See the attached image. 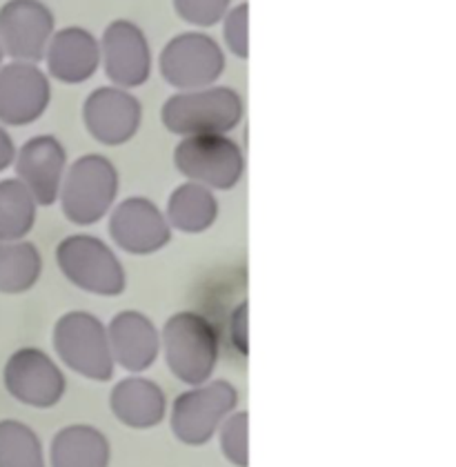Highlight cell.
Returning <instances> with one entry per match:
<instances>
[{
    "mask_svg": "<svg viewBox=\"0 0 456 467\" xmlns=\"http://www.w3.org/2000/svg\"><path fill=\"white\" fill-rule=\"evenodd\" d=\"M171 3L185 23L199 29L219 25L232 7V0H171Z\"/></svg>",
    "mask_w": 456,
    "mask_h": 467,
    "instance_id": "25",
    "label": "cell"
},
{
    "mask_svg": "<svg viewBox=\"0 0 456 467\" xmlns=\"http://www.w3.org/2000/svg\"><path fill=\"white\" fill-rule=\"evenodd\" d=\"M238 405V389L230 380H207L179 394L171 403L170 425L176 439L190 448L210 443Z\"/></svg>",
    "mask_w": 456,
    "mask_h": 467,
    "instance_id": "7",
    "label": "cell"
},
{
    "mask_svg": "<svg viewBox=\"0 0 456 467\" xmlns=\"http://www.w3.org/2000/svg\"><path fill=\"white\" fill-rule=\"evenodd\" d=\"M245 116V100L234 88L210 85L170 96L161 109L165 130L181 136L230 134Z\"/></svg>",
    "mask_w": 456,
    "mask_h": 467,
    "instance_id": "2",
    "label": "cell"
},
{
    "mask_svg": "<svg viewBox=\"0 0 456 467\" xmlns=\"http://www.w3.org/2000/svg\"><path fill=\"white\" fill-rule=\"evenodd\" d=\"M16 179L23 182L38 205L58 202L60 185L67 171V150L52 134L29 139L16 151Z\"/></svg>",
    "mask_w": 456,
    "mask_h": 467,
    "instance_id": "15",
    "label": "cell"
},
{
    "mask_svg": "<svg viewBox=\"0 0 456 467\" xmlns=\"http://www.w3.org/2000/svg\"><path fill=\"white\" fill-rule=\"evenodd\" d=\"M111 241L134 256H150L165 250L171 241V227L165 212L145 196H130L109 212Z\"/></svg>",
    "mask_w": 456,
    "mask_h": 467,
    "instance_id": "13",
    "label": "cell"
},
{
    "mask_svg": "<svg viewBox=\"0 0 456 467\" xmlns=\"http://www.w3.org/2000/svg\"><path fill=\"white\" fill-rule=\"evenodd\" d=\"M83 123L100 145L130 143L143 123V105L130 89L105 85L94 89L83 105Z\"/></svg>",
    "mask_w": 456,
    "mask_h": 467,
    "instance_id": "12",
    "label": "cell"
},
{
    "mask_svg": "<svg viewBox=\"0 0 456 467\" xmlns=\"http://www.w3.org/2000/svg\"><path fill=\"white\" fill-rule=\"evenodd\" d=\"M176 170L212 192H230L245 176V154L227 134L185 136L174 150Z\"/></svg>",
    "mask_w": 456,
    "mask_h": 467,
    "instance_id": "6",
    "label": "cell"
},
{
    "mask_svg": "<svg viewBox=\"0 0 456 467\" xmlns=\"http://www.w3.org/2000/svg\"><path fill=\"white\" fill-rule=\"evenodd\" d=\"M56 32V16L43 0H7L0 7V47L14 60L40 63Z\"/></svg>",
    "mask_w": 456,
    "mask_h": 467,
    "instance_id": "11",
    "label": "cell"
},
{
    "mask_svg": "<svg viewBox=\"0 0 456 467\" xmlns=\"http://www.w3.org/2000/svg\"><path fill=\"white\" fill-rule=\"evenodd\" d=\"M230 334L232 343L241 354H247V303L236 307L234 317H232L230 323Z\"/></svg>",
    "mask_w": 456,
    "mask_h": 467,
    "instance_id": "27",
    "label": "cell"
},
{
    "mask_svg": "<svg viewBox=\"0 0 456 467\" xmlns=\"http://www.w3.org/2000/svg\"><path fill=\"white\" fill-rule=\"evenodd\" d=\"M221 23L227 49L238 58H247L250 56V3L230 7Z\"/></svg>",
    "mask_w": 456,
    "mask_h": 467,
    "instance_id": "26",
    "label": "cell"
},
{
    "mask_svg": "<svg viewBox=\"0 0 456 467\" xmlns=\"http://www.w3.org/2000/svg\"><path fill=\"white\" fill-rule=\"evenodd\" d=\"M161 352L167 368L181 383L194 385L212 380L221 357L216 327L199 312H176L161 329Z\"/></svg>",
    "mask_w": 456,
    "mask_h": 467,
    "instance_id": "1",
    "label": "cell"
},
{
    "mask_svg": "<svg viewBox=\"0 0 456 467\" xmlns=\"http://www.w3.org/2000/svg\"><path fill=\"white\" fill-rule=\"evenodd\" d=\"M5 388L20 403L47 410L63 400L67 379L47 352L38 348H20L5 365Z\"/></svg>",
    "mask_w": 456,
    "mask_h": 467,
    "instance_id": "10",
    "label": "cell"
},
{
    "mask_svg": "<svg viewBox=\"0 0 456 467\" xmlns=\"http://www.w3.org/2000/svg\"><path fill=\"white\" fill-rule=\"evenodd\" d=\"M0 467H47L43 441L20 420H0Z\"/></svg>",
    "mask_w": 456,
    "mask_h": 467,
    "instance_id": "23",
    "label": "cell"
},
{
    "mask_svg": "<svg viewBox=\"0 0 456 467\" xmlns=\"http://www.w3.org/2000/svg\"><path fill=\"white\" fill-rule=\"evenodd\" d=\"M111 445L108 436L94 425H67L52 439V467H109Z\"/></svg>",
    "mask_w": 456,
    "mask_h": 467,
    "instance_id": "19",
    "label": "cell"
},
{
    "mask_svg": "<svg viewBox=\"0 0 456 467\" xmlns=\"http://www.w3.org/2000/svg\"><path fill=\"white\" fill-rule=\"evenodd\" d=\"M14 161H16V145H14L12 136L0 127V171L12 167Z\"/></svg>",
    "mask_w": 456,
    "mask_h": 467,
    "instance_id": "28",
    "label": "cell"
},
{
    "mask_svg": "<svg viewBox=\"0 0 456 467\" xmlns=\"http://www.w3.org/2000/svg\"><path fill=\"white\" fill-rule=\"evenodd\" d=\"M111 414L131 430H151L167 416V396L159 383L145 377H128L109 394Z\"/></svg>",
    "mask_w": 456,
    "mask_h": 467,
    "instance_id": "18",
    "label": "cell"
},
{
    "mask_svg": "<svg viewBox=\"0 0 456 467\" xmlns=\"http://www.w3.org/2000/svg\"><path fill=\"white\" fill-rule=\"evenodd\" d=\"M3 58H5V52H3V47H0V67H3Z\"/></svg>",
    "mask_w": 456,
    "mask_h": 467,
    "instance_id": "29",
    "label": "cell"
},
{
    "mask_svg": "<svg viewBox=\"0 0 456 467\" xmlns=\"http://www.w3.org/2000/svg\"><path fill=\"white\" fill-rule=\"evenodd\" d=\"M38 202L18 179L0 182V241H23L36 223Z\"/></svg>",
    "mask_w": 456,
    "mask_h": 467,
    "instance_id": "22",
    "label": "cell"
},
{
    "mask_svg": "<svg viewBox=\"0 0 456 467\" xmlns=\"http://www.w3.org/2000/svg\"><path fill=\"white\" fill-rule=\"evenodd\" d=\"M43 60L47 63V76L60 83H88L100 67V40L78 25L58 29L49 40Z\"/></svg>",
    "mask_w": 456,
    "mask_h": 467,
    "instance_id": "17",
    "label": "cell"
},
{
    "mask_svg": "<svg viewBox=\"0 0 456 467\" xmlns=\"http://www.w3.org/2000/svg\"><path fill=\"white\" fill-rule=\"evenodd\" d=\"M54 349L58 358L80 377L89 380L114 379V357L108 337V325L83 309L63 314L54 327Z\"/></svg>",
    "mask_w": 456,
    "mask_h": 467,
    "instance_id": "5",
    "label": "cell"
},
{
    "mask_svg": "<svg viewBox=\"0 0 456 467\" xmlns=\"http://www.w3.org/2000/svg\"><path fill=\"white\" fill-rule=\"evenodd\" d=\"M221 451L234 467H250V414L232 412L219 428Z\"/></svg>",
    "mask_w": 456,
    "mask_h": 467,
    "instance_id": "24",
    "label": "cell"
},
{
    "mask_svg": "<svg viewBox=\"0 0 456 467\" xmlns=\"http://www.w3.org/2000/svg\"><path fill=\"white\" fill-rule=\"evenodd\" d=\"M52 80L36 63H14L0 67V120L7 125H32L49 109Z\"/></svg>",
    "mask_w": 456,
    "mask_h": 467,
    "instance_id": "14",
    "label": "cell"
},
{
    "mask_svg": "<svg viewBox=\"0 0 456 467\" xmlns=\"http://www.w3.org/2000/svg\"><path fill=\"white\" fill-rule=\"evenodd\" d=\"M171 230L182 234H202L210 230L219 218V201L214 192L199 182H182L171 192L165 210Z\"/></svg>",
    "mask_w": 456,
    "mask_h": 467,
    "instance_id": "20",
    "label": "cell"
},
{
    "mask_svg": "<svg viewBox=\"0 0 456 467\" xmlns=\"http://www.w3.org/2000/svg\"><path fill=\"white\" fill-rule=\"evenodd\" d=\"M225 49L205 32H182L167 40L159 56V69L167 85L179 91L216 85L225 74Z\"/></svg>",
    "mask_w": 456,
    "mask_h": 467,
    "instance_id": "8",
    "label": "cell"
},
{
    "mask_svg": "<svg viewBox=\"0 0 456 467\" xmlns=\"http://www.w3.org/2000/svg\"><path fill=\"white\" fill-rule=\"evenodd\" d=\"M119 190L120 174L114 162L103 154H88L67 167L58 201L67 221L88 227L114 210Z\"/></svg>",
    "mask_w": 456,
    "mask_h": 467,
    "instance_id": "3",
    "label": "cell"
},
{
    "mask_svg": "<svg viewBox=\"0 0 456 467\" xmlns=\"http://www.w3.org/2000/svg\"><path fill=\"white\" fill-rule=\"evenodd\" d=\"M43 256L29 241H0V292L25 294L40 281Z\"/></svg>",
    "mask_w": 456,
    "mask_h": 467,
    "instance_id": "21",
    "label": "cell"
},
{
    "mask_svg": "<svg viewBox=\"0 0 456 467\" xmlns=\"http://www.w3.org/2000/svg\"><path fill=\"white\" fill-rule=\"evenodd\" d=\"M56 263L72 285L96 296H120L128 287L123 263L105 241L91 234H72L56 247Z\"/></svg>",
    "mask_w": 456,
    "mask_h": 467,
    "instance_id": "4",
    "label": "cell"
},
{
    "mask_svg": "<svg viewBox=\"0 0 456 467\" xmlns=\"http://www.w3.org/2000/svg\"><path fill=\"white\" fill-rule=\"evenodd\" d=\"M100 40V67L111 85L139 89L151 76V47L140 25L130 18H116L105 27Z\"/></svg>",
    "mask_w": 456,
    "mask_h": 467,
    "instance_id": "9",
    "label": "cell"
},
{
    "mask_svg": "<svg viewBox=\"0 0 456 467\" xmlns=\"http://www.w3.org/2000/svg\"><path fill=\"white\" fill-rule=\"evenodd\" d=\"M108 337L114 363L128 372H147L161 354V332L139 309L116 314L108 325Z\"/></svg>",
    "mask_w": 456,
    "mask_h": 467,
    "instance_id": "16",
    "label": "cell"
}]
</instances>
